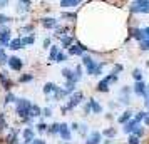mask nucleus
Masks as SVG:
<instances>
[{
	"mask_svg": "<svg viewBox=\"0 0 149 144\" xmlns=\"http://www.w3.org/2000/svg\"><path fill=\"white\" fill-rule=\"evenodd\" d=\"M82 62H84V65L87 67V74L91 76H99L102 70V64H97L95 61H92L89 55H84L82 57Z\"/></svg>",
	"mask_w": 149,
	"mask_h": 144,
	"instance_id": "nucleus-1",
	"label": "nucleus"
},
{
	"mask_svg": "<svg viewBox=\"0 0 149 144\" xmlns=\"http://www.w3.org/2000/svg\"><path fill=\"white\" fill-rule=\"evenodd\" d=\"M131 10L137 12V14H149V2L148 0H136L131 5Z\"/></svg>",
	"mask_w": 149,
	"mask_h": 144,
	"instance_id": "nucleus-2",
	"label": "nucleus"
},
{
	"mask_svg": "<svg viewBox=\"0 0 149 144\" xmlns=\"http://www.w3.org/2000/svg\"><path fill=\"white\" fill-rule=\"evenodd\" d=\"M62 76L67 79V82H72L75 84L79 79H81V67H77V70H75V74L72 72V70H69V69H64L62 70Z\"/></svg>",
	"mask_w": 149,
	"mask_h": 144,
	"instance_id": "nucleus-3",
	"label": "nucleus"
},
{
	"mask_svg": "<svg viewBox=\"0 0 149 144\" xmlns=\"http://www.w3.org/2000/svg\"><path fill=\"white\" fill-rule=\"evenodd\" d=\"M30 106H32V104L29 102V101H25V99H19V101H17V112H19L22 117L29 116V109H30Z\"/></svg>",
	"mask_w": 149,
	"mask_h": 144,
	"instance_id": "nucleus-4",
	"label": "nucleus"
},
{
	"mask_svg": "<svg viewBox=\"0 0 149 144\" xmlns=\"http://www.w3.org/2000/svg\"><path fill=\"white\" fill-rule=\"evenodd\" d=\"M82 99H84V94H82V92H74V94L70 96V99H69L67 107H65V109H74L77 104L82 102Z\"/></svg>",
	"mask_w": 149,
	"mask_h": 144,
	"instance_id": "nucleus-5",
	"label": "nucleus"
},
{
	"mask_svg": "<svg viewBox=\"0 0 149 144\" xmlns=\"http://www.w3.org/2000/svg\"><path fill=\"white\" fill-rule=\"evenodd\" d=\"M116 81V76L112 74V76H107L106 79H102L101 82H99V86H97V89L101 90V92H106V90L109 89V84L111 82H114Z\"/></svg>",
	"mask_w": 149,
	"mask_h": 144,
	"instance_id": "nucleus-6",
	"label": "nucleus"
},
{
	"mask_svg": "<svg viewBox=\"0 0 149 144\" xmlns=\"http://www.w3.org/2000/svg\"><path fill=\"white\" fill-rule=\"evenodd\" d=\"M7 62H8V65H10V69H14V70H20L22 69V61L19 57H10Z\"/></svg>",
	"mask_w": 149,
	"mask_h": 144,
	"instance_id": "nucleus-7",
	"label": "nucleus"
},
{
	"mask_svg": "<svg viewBox=\"0 0 149 144\" xmlns=\"http://www.w3.org/2000/svg\"><path fill=\"white\" fill-rule=\"evenodd\" d=\"M0 42H2V45H8L10 44V32L8 30H0Z\"/></svg>",
	"mask_w": 149,
	"mask_h": 144,
	"instance_id": "nucleus-8",
	"label": "nucleus"
},
{
	"mask_svg": "<svg viewBox=\"0 0 149 144\" xmlns=\"http://www.w3.org/2000/svg\"><path fill=\"white\" fill-rule=\"evenodd\" d=\"M84 50H86L84 45H72V47H69V54L70 55H82Z\"/></svg>",
	"mask_w": 149,
	"mask_h": 144,
	"instance_id": "nucleus-9",
	"label": "nucleus"
},
{
	"mask_svg": "<svg viewBox=\"0 0 149 144\" xmlns=\"http://www.w3.org/2000/svg\"><path fill=\"white\" fill-rule=\"evenodd\" d=\"M134 92L137 94V96H148V92H146V86H144L142 82H136Z\"/></svg>",
	"mask_w": 149,
	"mask_h": 144,
	"instance_id": "nucleus-10",
	"label": "nucleus"
},
{
	"mask_svg": "<svg viewBox=\"0 0 149 144\" xmlns=\"http://www.w3.org/2000/svg\"><path fill=\"white\" fill-rule=\"evenodd\" d=\"M61 136H62V139H65V141H69L70 139V131H69V126L67 124H61Z\"/></svg>",
	"mask_w": 149,
	"mask_h": 144,
	"instance_id": "nucleus-11",
	"label": "nucleus"
},
{
	"mask_svg": "<svg viewBox=\"0 0 149 144\" xmlns=\"http://www.w3.org/2000/svg\"><path fill=\"white\" fill-rule=\"evenodd\" d=\"M99 143H101V134H99V132H92V134L89 136L86 144H99Z\"/></svg>",
	"mask_w": 149,
	"mask_h": 144,
	"instance_id": "nucleus-12",
	"label": "nucleus"
},
{
	"mask_svg": "<svg viewBox=\"0 0 149 144\" xmlns=\"http://www.w3.org/2000/svg\"><path fill=\"white\" fill-rule=\"evenodd\" d=\"M42 25L45 29H55L57 27V20L55 19H44L42 20Z\"/></svg>",
	"mask_w": 149,
	"mask_h": 144,
	"instance_id": "nucleus-13",
	"label": "nucleus"
},
{
	"mask_svg": "<svg viewBox=\"0 0 149 144\" xmlns=\"http://www.w3.org/2000/svg\"><path fill=\"white\" fill-rule=\"evenodd\" d=\"M79 3H81L79 0H62V2H61V7L70 8V7H75V5H79Z\"/></svg>",
	"mask_w": 149,
	"mask_h": 144,
	"instance_id": "nucleus-14",
	"label": "nucleus"
},
{
	"mask_svg": "<svg viewBox=\"0 0 149 144\" xmlns=\"http://www.w3.org/2000/svg\"><path fill=\"white\" fill-rule=\"evenodd\" d=\"M132 37L137 39L139 42H142L144 39H146V35H144V30H142V29H136V30H132Z\"/></svg>",
	"mask_w": 149,
	"mask_h": 144,
	"instance_id": "nucleus-15",
	"label": "nucleus"
},
{
	"mask_svg": "<svg viewBox=\"0 0 149 144\" xmlns=\"http://www.w3.org/2000/svg\"><path fill=\"white\" fill-rule=\"evenodd\" d=\"M29 116L30 117L40 116V107H39V106H30V109H29Z\"/></svg>",
	"mask_w": 149,
	"mask_h": 144,
	"instance_id": "nucleus-16",
	"label": "nucleus"
},
{
	"mask_svg": "<svg viewBox=\"0 0 149 144\" xmlns=\"http://www.w3.org/2000/svg\"><path fill=\"white\" fill-rule=\"evenodd\" d=\"M8 47L14 49V50H17V49H22V39H15V40H10Z\"/></svg>",
	"mask_w": 149,
	"mask_h": 144,
	"instance_id": "nucleus-17",
	"label": "nucleus"
},
{
	"mask_svg": "<svg viewBox=\"0 0 149 144\" xmlns=\"http://www.w3.org/2000/svg\"><path fill=\"white\" fill-rule=\"evenodd\" d=\"M24 137H25V143H29V141L32 143V141H34V131L32 129H25L24 131Z\"/></svg>",
	"mask_w": 149,
	"mask_h": 144,
	"instance_id": "nucleus-18",
	"label": "nucleus"
},
{
	"mask_svg": "<svg viewBox=\"0 0 149 144\" xmlns=\"http://www.w3.org/2000/svg\"><path fill=\"white\" fill-rule=\"evenodd\" d=\"M91 109L94 111L95 114H99V112L102 111V107H101V104L97 102V101H94V99H92V101H91Z\"/></svg>",
	"mask_w": 149,
	"mask_h": 144,
	"instance_id": "nucleus-19",
	"label": "nucleus"
},
{
	"mask_svg": "<svg viewBox=\"0 0 149 144\" xmlns=\"http://www.w3.org/2000/svg\"><path fill=\"white\" fill-rule=\"evenodd\" d=\"M55 89H57V86H54L52 82H47L44 86V92H45V94H50V92H54Z\"/></svg>",
	"mask_w": 149,
	"mask_h": 144,
	"instance_id": "nucleus-20",
	"label": "nucleus"
},
{
	"mask_svg": "<svg viewBox=\"0 0 149 144\" xmlns=\"http://www.w3.org/2000/svg\"><path fill=\"white\" fill-rule=\"evenodd\" d=\"M136 127H137V122H136L134 119H132L131 122H127V124H126V127H124V131H126V132H131V131H134Z\"/></svg>",
	"mask_w": 149,
	"mask_h": 144,
	"instance_id": "nucleus-21",
	"label": "nucleus"
},
{
	"mask_svg": "<svg viewBox=\"0 0 149 144\" xmlns=\"http://www.w3.org/2000/svg\"><path fill=\"white\" fill-rule=\"evenodd\" d=\"M7 143L8 144L17 143V131H10V134H8V137H7Z\"/></svg>",
	"mask_w": 149,
	"mask_h": 144,
	"instance_id": "nucleus-22",
	"label": "nucleus"
},
{
	"mask_svg": "<svg viewBox=\"0 0 149 144\" xmlns=\"http://www.w3.org/2000/svg\"><path fill=\"white\" fill-rule=\"evenodd\" d=\"M129 117H131V112L127 111V112H124L122 116H119V119H117V121H119L121 124H126V122L129 121Z\"/></svg>",
	"mask_w": 149,
	"mask_h": 144,
	"instance_id": "nucleus-23",
	"label": "nucleus"
},
{
	"mask_svg": "<svg viewBox=\"0 0 149 144\" xmlns=\"http://www.w3.org/2000/svg\"><path fill=\"white\" fill-rule=\"evenodd\" d=\"M0 79H2V82H3V86H5V89H8V87H10V81L7 79V74L2 72V74H0Z\"/></svg>",
	"mask_w": 149,
	"mask_h": 144,
	"instance_id": "nucleus-24",
	"label": "nucleus"
},
{
	"mask_svg": "<svg viewBox=\"0 0 149 144\" xmlns=\"http://www.w3.org/2000/svg\"><path fill=\"white\" fill-rule=\"evenodd\" d=\"M70 44H72V37H67V35H65V37H62V45H64V47H70Z\"/></svg>",
	"mask_w": 149,
	"mask_h": 144,
	"instance_id": "nucleus-25",
	"label": "nucleus"
},
{
	"mask_svg": "<svg viewBox=\"0 0 149 144\" xmlns=\"http://www.w3.org/2000/svg\"><path fill=\"white\" fill-rule=\"evenodd\" d=\"M30 44H34V37H25V39H22V47H24V45H30Z\"/></svg>",
	"mask_w": 149,
	"mask_h": 144,
	"instance_id": "nucleus-26",
	"label": "nucleus"
},
{
	"mask_svg": "<svg viewBox=\"0 0 149 144\" xmlns=\"http://www.w3.org/2000/svg\"><path fill=\"white\" fill-rule=\"evenodd\" d=\"M132 77H134V79H136V81H137V82H141V77H142L141 70H139V69H136L134 72H132Z\"/></svg>",
	"mask_w": 149,
	"mask_h": 144,
	"instance_id": "nucleus-27",
	"label": "nucleus"
},
{
	"mask_svg": "<svg viewBox=\"0 0 149 144\" xmlns=\"http://www.w3.org/2000/svg\"><path fill=\"white\" fill-rule=\"evenodd\" d=\"M8 59H7V55H5V52H3V49L0 47V64H5Z\"/></svg>",
	"mask_w": 149,
	"mask_h": 144,
	"instance_id": "nucleus-28",
	"label": "nucleus"
},
{
	"mask_svg": "<svg viewBox=\"0 0 149 144\" xmlns=\"http://www.w3.org/2000/svg\"><path fill=\"white\" fill-rule=\"evenodd\" d=\"M57 54H59V49L55 47H52V50H50V61H55V57H57Z\"/></svg>",
	"mask_w": 149,
	"mask_h": 144,
	"instance_id": "nucleus-29",
	"label": "nucleus"
},
{
	"mask_svg": "<svg viewBox=\"0 0 149 144\" xmlns=\"http://www.w3.org/2000/svg\"><path fill=\"white\" fill-rule=\"evenodd\" d=\"M65 59H67V55L64 54V52H59V54H57V57H55V62H64Z\"/></svg>",
	"mask_w": 149,
	"mask_h": 144,
	"instance_id": "nucleus-30",
	"label": "nucleus"
},
{
	"mask_svg": "<svg viewBox=\"0 0 149 144\" xmlns=\"http://www.w3.org/2000/svg\"><path fill=\"white\" fill-rule=\"evenodd\" d=\"M14 101H15V96H14V94H7V97H5V104L14 102Z\"/></svg>",
	"mask_w": 149,
	"mask_h": 144,
	"instance_id": "nucleus-31",
	"label": "nucleus"
},
{
	"mask_svg": "<svg viewBox=\"0 0 149 144\" xmlns=\"http://www.w3.org/2000/svg\"><path fill=\"white\" fill-rule=\"evenodd\" d=\"M142 134H144V129H142V127H137V129H134V136H136V137L142 136Z\"/></svg>",
	"mask_w": 149,
	"mask_h": 144,
	"instance_id": "nucleus-32",
	"label": "nucleus"
},
{
	"mask_svg": "<svg viewBox=\"0 0 149 144\" xmlns=\"http://www.w3.org/2000/svg\"><path fill=\"white\" fill-rule=\"evenodd\" d=\"M129 144H139V137L131 136V137H129Z\"/></svg>",
	"mask_w": 149,
	"mask_h": 144,
	"instance_id": "nucleus-33",
	"label": "nucleus"
},
{
	"mask_svg": "<svg viewBox=\"0 0 149 144\" xmlns=\"http://www.w3.org/2000/svg\"><path fill=\"white\" fill-rule=\"evenodd\" d=\"M104 134H106V136H116V129H106Z\"/></svg>",
	"mask_w": 149,
	"mask_h": 144,
	"instance_id": "nucleus-34",
	"label": "nucleus"
},
{
	"mask_svg": "<svg viewBox=\"0 0 149 144\" xmlns=\"http://www.w3.org/2000/svg\"><path fill=\"white\" fill-rule=\"evenodd\" d=\"M59 131H61V124H54L52 129H50V132H59Z\"/></svg>",
	"mask_w": 149,
	"mask_h": 144,
	"instance_id": "nucleus-35",
	"label": "nucleus"
},
{
	"mask_svg": "<svg viewBox=\"0 0 149 144\" xmlns=\"http://www.w3.org/2000/svg\"><path fill=\"white\" fill-rule=\"evenodd\" d=\"M65 90H67V92H72V90H74V84H72V82H67V86H65Z\"/></svg>",
	"mask_w": 149,
	"mask_h": 144,
	"instance_id": "nucleus-36",
	"label": "nucleus"
},
{
	"mask_svg": "<svg viewBox=\"0 0 149 144\" xmlns=\"http://www.w3.org/2000/svg\"><path fill=\"white\" fill-rule=\"evenodd\" d=\"M27 81H32V76H30V74H29V76L20 77V82H27Z\"/></svg>",
	"mask_w": 149,
	"mask_h": 144,
	"instance_id": "nucleus-37",
	"label": "nucleus"
},
{
	"mask_svg": "<svg viewBox=\"0 0 149 144\" xmlns=\"http://www.w3.org/2000/svg\"><path fill=\"white\" fill-rule=\"evenodd\" d=\"M8 20H10L8 17H5V15H2V14H0V24H5V22H8Z\"/></svg>",
	"mask_w": 149,
	"mask_h": 144,
	"instance_id": "nucleus-38",
	"label": "nucleus"
},
{
	"mask_svg": "<svg viewBox=\"0 0 149 144\" xmlns=\"http://www.w3.org/2000/svg\"><path fill=\"white\" fill-rule=\"evenodd\" d=\"M45 127H47V126H45V124H44V122H40V124H39V126H37V129L40 131V132H44V131H45Z\"/></svg>",
	"mask_w": 149,
	"mask_h": 144,
	"instance_id": "nucleus-39",
	"label": "nucleus"
},
{
	"mask_svg": "<svg viewBox=\"0 0 149 144\" xmlns=\"http://www.w3.org/2000/svg\"><path fill=\"white\" fill-rule=\"evenodd\" d=\"M44 116H45V117L52 116V112H50V109H49V107H45V109H44Z\"/></svg>",
	"mask_w": 149,
	"mask_h": 144,
	"instance_id": "nucleus-40",
	"label": "nucleus"
},
{
	"mask_svg": "<svg viewBox=\"0 0 149 144\" xmlns=\"http://www.w3.org/2000/svg\"><path fill=\"white\" fill-rule=\"evenodd\" d=\"M142 30H144V35H146V39H144V40L149 42V27L148 29H142Z\"/></svg>",
	"mask_w": 149,
	"mask_h": 144,
	"instance_id": "nucleus-41",
	"label": "nucleus"
},
{
	"mask_svg": "<svg viewBox=\"0 0 149 144\" xmlns=\"http://www.w3.org/2000/svg\"><path fill=\"white\" fill-rule=\"evenodd\" d=\"M30 144H45V141H40V139H34Z\"/></svg>",
	"mask_w": 149,
	"mask_h": 144,
	"instance_id": "nucleus-42",
	"label": "nucleus"
},
{
	"mask_svg": "<svg viewBox=\"0 0 149 144\" xmlns=\"http://www.w3.org/2000/svg\"><path fill=\"white\" fill-rule=\"evenodd\" d=\"M144 121H146V124L149 126V114H146V116H144Z\"/></svg>",
	"mask_w": 149,
	"mask_h": 144,
	"instance_id": "nucleus-43",
	"label": "nucleus"
},
{
	"mask_svg": "<svg viewBox=\"0 0 149 144\" xmlns=\"http://www.w3.org/2000/svg\"><path fill=\"white\" fill-rule=\"evenodd\" d=\"M146 106H148V107H149V94H148V96H146Z\"/></svg>",
	"mask_w": 149,
	"mask_h": 144,
	"instance_id": "nucleus-44",
	"label": "nucleus"
},
{
	"mask_svg": "<svg viewBox=\"0 0 149 144\" xmlns=\"http://www.w3.org/2000/svg\"><path fill=\"white\" fill-rule=\"evenodd\" d=\"M5 5H7V2H0V8H2V7H5Z\"/></svg>",
	"mask_w": 149,
	"mask_h": 144,
	"instance_id": "nucleus-45",
	"label": "nucleus"
},
{
	"mask_svg": "<svg viewBox=\"0 0 149 144\" xmlns=\"http://www.w3.org/2000/svg\"><path fill=\"white\" fill-rule=\"evenodd\" d=\"M146 89H148V90H146V92H149V86H146Z\"/></svg>",
	"mask_w": 149,
	"mask_h": 144,
	"instance_id": "nucleus-46",
	"label": "nucleus"
}]
</instances>
